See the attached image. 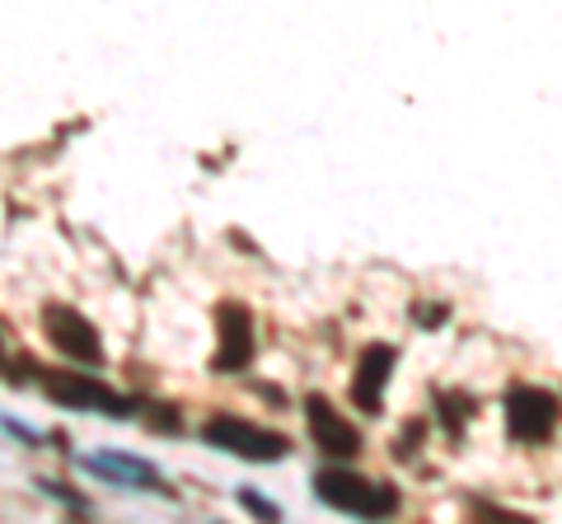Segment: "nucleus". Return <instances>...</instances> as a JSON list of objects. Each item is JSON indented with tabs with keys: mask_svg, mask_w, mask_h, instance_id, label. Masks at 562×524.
I'll return each mask as SVG.
<instances>
[{
	"mask_svg": "<svg viewBox=\"0 0 562 524\" xmlns=\"http://www.w3.org/2000/svg\"><path fill=\"white\" fill-rule=\"evenodd\" d=\"M239 501H244V505H249V511H258L262 520H277V511H272V505H268V501H262V497H254V492H239Z\"/></svg>",
	"mask_w": 562,
	"mask_h": 524,
	"instance_id": "9",
	"label": "nucleus"
},
{
	"mask_svg": "<svg viewBox=\"0 0 562 524\" xmlns=\"http://www.w3.org/2000/svg\"><path fill=\"white\" fill-rule=\"evenodd\" d=\"M305 422H310V435L328 459H357L361 454V431L347 422V417L328 403V398H310L305 403Z\"/></svg>",
	"mask_w": 562,
	"mask_h": 524,
	"instance_id": "6",
	"label": "nucleus"
},
{
	"mask_svg": "<svg viewBox=\"0 0 562 524\" xmlns=\"http://www.w3.org/2000/svg\"><path fill=\"white\" fill-rule=\"evenodd\" d=\"M562 422V403L558 394L539 389V384H520V389L506 394V431L516 435L520 445H539L549 441Z\"/></svg>",
	"mask_w": 562,
	"mask_h": 524,
	"instance_id": "3",
	"label": "nucleus"
},
{
	"mask_svg": "<svg viewBox=\"0 0 562 524\" xmlns=\"http://www.w3.org/2000/svg\"><path fill=\"white\" fill-rule=\"evenodd\" d=\"M216 328H221V346H216V371H244L254 361V319L244 305H221L216 309Z\"/></svg>",
	"mask_w": 562,
	"mask_h": 524,
	"instance_id": "7",
	"label": "nucleus"
},
{
	"mask_svg": "<svg viewBox=\"0 0 562 524\" xmlns=\"http://www.w3.org/2000/svg\"><path fill=\"white\" fill-rule=\"evenodd\" d=\"M394 346H384V342H375V346H366L361 352V361H357V375H351V403L357 408H366V412H380V403H384V384L394 379Z\"/></svg>",
	"mask_w": 562,
	"mask_h": 524,
	"instance_id": "8",
	"label": "nucleus"
},
{
	"mask_svg": "<svg viewBox=\"0 0 562 524\" xmlns=\"http://www.w3.org/2000/svg\"><path fill=\"white\" fill-rule=\"evenodd\" d=\"M314 497L342 515H357V520H384L398 511V492L390 482L347 474V468H324V474L314 478Z\"/></svg>",
	"mask_w": 562,
	"mask_h": 524,
	"instance_id": "1",
	"label": "nucleus"
},
{
	"mask_svg": "<svg viewBox=\"0 0 562 524\" xmlns=\"http://www.w3.org/2000/svg\"><path fill=\"white\" fill-rule=\"evenodd\" d=\"M206 445H216L225 454H239V459H254V464H277L291 454V441L277 431H262L254 422H244V417H211L202 426Z\"/></svg>",
	"mask_w": 562,
	"mask_h": 524,
	"instance_id": "2",
	"label": "nucleus"
},
{
	"mask_svg": "<svg viewBox=\"0 0 562 524\" xmlns=\"http://www.w3.org/2000/svg\"><path fill=\"white\" fill-rule=\"evenodd\" d=\"M43 333L66 361H76V365H99L103 361V342L94 333V323L85 319V314H76L70 305H47L43 309Z\"/></svg>",
	"mask_w": 562,
	"mask_h": 524,
	"instance_id": "4",
	"label": "nucleus"
},
{
	"mask_svg": "<svg viewBox=\"0 0 562 524\" xmlns=\"http://www.w3.org/2000/svg\"><path fill=\"white\" fill-rule=\"evenodd\" d=\"M43 389L57 398L66 408H80V412H109V417H127V398L113 394L109 384H99L90 375H76V371H61V375H47Z\"/></svg>",
	"mask_w": 562,
	"mask_h": 524,
	"instance_id": "5",
	"label": "nucleus"
}]
</instances>
